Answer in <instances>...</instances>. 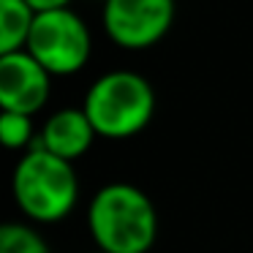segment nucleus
Wrapping results in <instances>:
<instances>
[{
	"instance_id": "f257e3e1",
	"label": "nucleus",
	"mask_w": 253,
	"mask_h": 253,
	"mask_svg": "<svg viewBox=\"0 0 253 253\" xmlns=\"http://www.w3.org/2000/svg\"><path fill=\"white\" fill-rule=\"evenodd\" d=\"M87 226L98 251L147 253L158 237V212L142 188L109 182L90 199Z\"/></svg>"
},
{
	"instance_id": "6e6552de",
	"label": "nucleus",
	"mask_w": 253,
	"mask_h": 253,
	"mask_svg": "<svg viewBox=\"0 0 253 253\" xmlns=\"http://www.w3.org/2000/svg\"><path fill=\"white\" fill-rule=\"evenodd\" d=\"M33 22L36 11L30 0H3L0 3V57L25 52Z\"/></svg>"
},
{
	"instance_id": "39448f33",
	"label": "nucleus",
	"mask_w": 253,
	"mask_h": 253,
	"mask_svg": "<svg viewBox=\"0 0 253 253\" xmlns=\"http://www.w3.org/2000/svg\"><path fill=\"white\" fill-rule=\"evenodd\" d=\"M171 22V0H109L104 6V30L123 49H147L158 44Z\"/></svg>"
},
{
	"instance_id": "9b49d317",
	"label": "nucleus",
	"mask_w": 253,
	"mask_h": 253,
	"mask_svg": "<svg viewBox=\"0 0 253 253\" xmlns=\"http://www.w3.org/2000/svg\"><path fill=\"white\" fill-rule=\"evenodd\" d=\"M93 253H106V251H98V248H95V251H93Z\"/></svg>"
},
{
	"instance_id": "0eeeda50",
	"label": "nucleus",
	"mask_w": 253,
	"mask_h": 253,
	"mask_svg": "<svg viewBox=\"0 0 253 253\" xmlns=\"http://www.w3.org/2000/svg\"><path fill=\"white\" fill-rule=\"evenodd\" d=\"M95 136L98 133H95L93 123L84 115L82 106H66V109H57L46 117L44 131L39 136V144L46 153L74 164V161L82 158L90 150Z\"/></svg>"
},
{
	"instance_id": "7ed1b4c3",
	"label": "nucleus",
	"mask_w": 253,
	"mask_h": 253,
	"mask_svg": "<svg viewBox=\"0 0 253 253\" xmlns=\"http://www.w3.org/2000/svg\"><path fill=\"white\" fill-rule=\"evenodd\" d=\"M95 133L104 139H128L147 128L155 115V90L142 74L117 68L87 87L82 104Z\"/></svg>"
},
{
	"instance_id": "423d86ee",
	"label": "nucleus",
	"mask_w": 253,
	"mask_h": 253,
	"mask_svg": "<svg viewBox=\"0 0 253 253\" xmlns=\"http://www.w3.org/2000/svg\"><path fill=\"white\" fill-rule=\"evenodd\" d=\"M52 93V74L30 55L14 52L0 57V106L3 112L33 117L44 109Z\"/></svg>"
},
{
	"instance_id": "f03ea898",
	"label": "nucleus",
	"mask_w": 253,
	"mask_h": 253,
	"mask_svg": "<svg viewBox=\"0 0 253 253\" xmlns=\"http://www.w3.org/2000/svg\"><path fill=\"white\" fill-rule=\"evenodd\" d=\"M11 193L28 218L36 223H55L74 210L79 199V180L74 164L46 153L36 142L14 166Z\"/></svg>"
},
{
	"instance_id": "9d476101",
	"label": "nucleus",
	"mask_w": 253,
	"mask_h": 253,
	"mask_svg": "<svg viewBox=\"0 0 253 253\" xmlns=\"http://www.w3.org/2000/svg\"><path fill=\"white\" fill-rule=\"evenodd\" d=\"M0 139L8 150H30L33 142V117L17 115V112H3L0 115Z\"/></svg>"
},
{
	"instance_id": "1a4fd4ad",
	"label": "nucleus",
	"mask_w": 253,
	"mask_h": 253,
	"mask_svg": "<svg viewBox=\"0 0 253 253\" xmlns=\"http://www.w3.org/2000/svg\"><path fill=\"white\" fill-rule=\"evenodd\" d=\"M0 253H49L46 240L28 223H3Z\"/></svg>"
},
{
	"instance_id": "20e7f679",
	"label": "nucleus",
	"mask_w": 253,
	"mask_h": 253,
	"mask_svg": "<svg viewBox=\"0 0 253 253\" xmlns=\"http://www.w3.org/2000/svg\"><path fill=\"white\" fill-rule=\"evenodd\" d=\"M36 22L25 49L52 74L68 77L87 66L93 52L90 28L66 0H30Z\"/></svg>"
}]
</instances>
